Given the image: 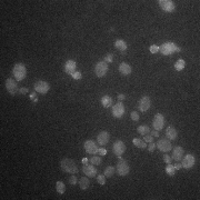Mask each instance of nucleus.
Segmentation results:
<instances>
[{
  "mask_svg": "<svg viewBox=\"0 0 200 200\" xmlns=\"http://www.w3.org/2000/svg\"><path fill=\"white\" fill-rule=\"evenodd\" d=\"M13 77L17 81H22L27 76V68L23 63H17L12 69Z\"/></svg>",
  "mask_w": 200,
  "mask_h": 200,
  "instance_id": "f03ea898",
  "label": "nucleus"
},
{
  "mask_svg": "<svg viewBox=\"0 0 200 200\" xmlns=\"http://www.w3.org/2000/svg\"><path fill=\"white\" fill-rule=\"evenodd\" d=\"M77 182H78V179L75 177V176H72V177L69 178V183H70V185H76Z\"/></svg>",
  "mask_w": 200,
  "mask_h": 200,
  "instance_id": "4c0bfd02",
  "label": "nucleus"
},
{
  "mask_svg": "<svg viewBox=\"0 0 200 200\" xmlns=\"http://www.w3.org/2000/svg\"><path fill=\"white\" fill-rule=\"evenodd\" d=\"M97 181H98V183L99 185H105L106 183V177H105V175H99L97 177Z\"/></svg>",
  "mask_w": 200,
  "mask_h": 200,
  "instance_id": "473e14b6",
  "label": "nucleus"
},
{
  "mask_svg": "<svg viewBox=\"0 0 200 200\" xmlns=\"http://www.w3.org/2000/svg\"><path fill=\"white\" fill-rule=\"evenodd\" d=\"M130 117H131V119H132L133 121H138V120H139V115H138L137 111H131Z\"/></svg>",
  "mask_w": 200,
  "mask_h": 200,
  "instance_id": "f704fd0d",
  "label": "nucleus"
},
{
  "mask_svg": "<svg viewBox=\"0 0 200 200\" xmlns=\"http://www.w3.org/2000/svg\"><path fill=\"white\" fill-rule=\"evenodd\" d=\"M165 170H166V172H167V175H169V176H175L176 171H177V170L175 169V167H173V165H171V163H167Z\"/></svg>",
  "mask_w": 200,
  "mask_h": 200,
  "instance_id": "c756f323",
  "label": "nucleus"
},
{
  "mask_svg": "<svg viewBox=\"0 0 200 200\" xmlns=\"http://www.w3.org/2000/svg\"><path fill=\"white\" fill-rule=\"evenodd\" d=\"M65 72L68 75H71L76 72V61L72 59H69L65 63Z\"/></svg>",
  "mask_w": 200,
  "mask_h": 200,
  "instance_id": "6ab92c4d",
  "label": "nucleus"
},
{
  "mask_svg": "<svg viewBox=\"0 0 200 200\" xmlns=\"http://www.w3.org/2000/svg\"><path fill=\"white\" fill-rule=\"evenodd\" d=\"M159 51V47L157 45H152L150 46V52L151 53H157Z\"/></svg>",
  "mask_w": 200,
  "mask_h": 200,
  "instance_id": "c9c22d12",
  "label": "nucleus"
},
{
  "mask_svg": "<svg viewBox=\"0 0 200 200\" xmlns=\"http://www.w3.org/2000/svg\"><path fill=\"white\" fill-rule=\"evenodd\" d=\"M98 152L100 153V156H105L106 153H107V150H106V149H103V148H101V149H99V150H98Z\"/></svg>",
  "mask_w": 200,
  "mask_h": 200,
  "instance_id": "79ce46f5",
  "label": "nucleus"
},
{
  "mask_svg": "<svg viewBox=\"0 0 200 200\" xmlns=\"http://www.w3.org/2000/svg\"><path fill=\"white\" fill-rule=\"evenodd\" d=\"M56 190H57V192L59 193V195L65 193V191H66L65 183H63L62 181H57V183H56Z\"/></svg>",
  "mask_w": 200,
  "mask_h": 200,
  "instance_id": "cd10ccee",
  "label": "nucleus"
},
{
  "mask_svg": "<svg viewBox=\"0 0 200 200\" xmlns=\"http://www.w3.org/2000/svg\"><path fill=\"white\" fill-rule=\"evenodd\" d=\"M89 161L92 163L93 166H98V165H101L102 159H101L100 157H98V156H92V157L89 159Z\"/></svg>",
  "mask_w": 200,
  "mask_h": 200,
  "instance_id": "7c9ffc66",
  "label": "nucleus"
},
{
  "mask_svg": "<svg viewBox=\"0 0 200 200\" xmlns=\"http://www.w3.org/2000/svg\"><path fill=\"white\" fill-rule=\"evenodd\" d=\"M183 157V148L177 146V147H172V155H171V159L175 161H180Z\"/></svg>",
  "mask_w": 200,
  "mask_h": 200,
  "instance_id": "a211bd4d",
  "label": "nucleus"
},
{
  "mask_svg": "<svg viewBox=\"0 0 200 200\" xmlns=\"http://www.w3.org/2000/svg\"><path fill=\"white\" fill-rule=\"evenodd\" d=\"M180 48H178L175 43L172 42H166L161 47H159V51L163 53V55H170V53L175 52V51H179Z\"/></svg>",
  "mask_w": 200,
  "mask_h": 200,
  "instance_id": "1a4fd4ad",
  "label": "nucleus"
},
{
  "mask_svg": "<svg viewBox=\"0 0 200 200\" xmlns=\"http://www.w3.org/2000/svg\"><path fill=\"white\" fill-rule=\"evenodd\" d=\"M60 167H61V170L63 172H68V173H75L78 172V166L76 165V162L72 159L70 158H63L61 161H60Z\"/></svg>",
  "mask_w": 200,
  "mask_h": 200,
  "instance_id": "f257e3e1",
  "label": "nucleus"
},
{
  "mask_svg": "<svg viewBox=\"0 0 200 200\" xmlns=\"http://www.w3.org/2000/svg\"><path fill=\"white\" fill-rule=\"evenodd\" d=\"M137 132L140 133L141 136H146L150 132V128L147 125H141L137 128Z\"/></svg>",
  "mask_w": 200,
  "mask_h": 200,
  "instance_id": "393cba45",
  "label": "nucleus"
},
{
  "mask_svg": "<svg viewBox=\"0 0 200 200\" xmlns=\"http://www.w3.org/2000/svg\"><path fill=\"white\" fill-rule=\"evenodd\" d=\"M28 91H29V90H28L27 88H20V89H19V92L22 93V95H26Z\"/></svg>",
  "mask_w": 200,
  "mask_h": 200,
  "instance_id": "a19ab883",
  "label": "nucleus"
},
{
  "mask_svg": "<svg viewBox=\"0 0 200 200\" xmlns=\"http://www.w3.org/2000/svg\"><path fill=\"white\" fill-rule=\"evenodd\" d=\"M100 102H101V105H102L105 108H110V107H112L113 101H112V98L110 97V96L106 95V96H103V97H101Z\"/></svg>",
  "mask_w": 200,
  "mask_h": 200,
  "instance_id": "4be33fe9",
  "label": "nucleus"
},
{
  "mask_svg": "<svg viewBox=\"0 0 200 200\" xmlns=\"http://www.w3.org/2000/svg\"><path fill=\"white\" fill-rule=\"evenodd\" d=\"M166 136L169 140H176L178 137V131L173 126H169L166 129Z\"/></svg>",
  "mask_w": 200,
  "mask_h": 200,
  "instance_id": "aec40b11",
  "label": "nucleus"
},
{
  "mask_svg": "<svg viewBox=\"0 0 200 200\" xmlns=\"http://www.w3.org/2000/svg\"><path fill=\"white\" fill-rule=\"evenodd\" d=\"M35 96H36V92H33V93H31V95H30V97L33 98V97H35Z\"/></svg>",
  "mask_w": 200,
  "mask_h": 200,
  "instance_id": "49530a36",
  "label": "nucleus"
},
{
  "mask_svg": "<svg viewBox=\"0 0 200 200\" xmlns=\"http://www.w3.org/2000/svg\"><path fill=\"white\" fill-rule=\"evenodd\" d=\"M82 171H83V173L87 176V177L93 178V177H96V176H97L98 170L96 169V167L92 165V163H90V165H87V163H86V165L82 167Z\"/></svg>",
  "mask_w": 200,
  "mask_h": 200,
  "instance_id": "f3484780",
  "label": "nucleus"
},
{
  "mask_svg": "<svg viewBox=\"0 0 200 200\" xmlns=\"http://www.w3.org/2000/svg\"><path fill=\"white\" fill-rule=\"evenodd\" d=\"M173 167H175L176 170H180L181 168H182V166H181V163L180 162H178V163H176V165H173Z\"/></svg>",
  "mask_w": 200,
  "mask_h": 200,
  "instance_id": "a18cd8bd",
  "label": "nucleus"
},
{
  "mask_svg": "<svg viewBox=\"0 0 200 200\" xmlns=\"http://www.w3.org/2000/svg\"><path fill=\"white\" fill-rule=\"evenodd\" d=\"M112 151L117 157H121V155L125 153L126 151V145L123 143V141H121V140L115 141L112 146Z\"/></svg>",
  "mask_w": 200,
  "mask_h": 200,
  "instance_id": "f8f14e48",
  "label": "nucleus"
},
{
  "mask_svg": "<svg viewBox=\"0 0 200 200\" xmlns=\"http://www.w3.org/2000/svg\"><path fill=\"white\" fill-rule=\"evenodd\" d=\"M150 106H151V100H150V98L147 97V96L142 97L138 101V109H139L140 111H142V112L148 111Z\"/></svg>",
  "mask_w": 200,
  "mask_h": 200,
  "instance_id": "ddd939ff",
  "label": "nucleus"
},
{
  "mask_svg": "<svg viewBox=\"0 0 200 200\" xmlns=\"http://www.w3.org/2000/svg\"><path fill=\"white\" fill-rule=\"evenodd\" d=\"M109 140H110V135H109V132H108V131L102 130V131H100V132L98 133V136H97L98 145L106 146L108 142H109Z\"/></svg>",
  "mask_w": 200,
  "mask_h": 200,
  "instance_id": "dca6fc26",
  "label": "nucleus"
},
{
  "mask_svg": "<svg viewBox=\"0 0 200 200\" xmlns=\"http://www.w3.org/2000/svg\"><path fill=\"white\" fill-rule=\"evenodd\" d=\"M125 99H126V95H123V93H119V95H118V100L122 101V100Z\"/></svg>",
  "mask_w": 200,
  "mask_h": 200,
  "instance_id": "37998d69",
  "label": "nucleus"
},
{
  "mask_svg": "<svg viewBox=\"0 0 200 200\" xmlns=\"http://www.w3.org/2000/svg\"><path fill=\"white\" fill-rule=\"evenodd\" d=\"M116 171L118 172V175L121 176V177H125L129 173L130 168L129 165L126 160H123L121 157H119V161L117 162V167H116Z\"/></svg>",
  "mask_w": 200,
  "mask_h": 200,
  "instance_id": "7ed1b4c3",
  "label": "nucleus"
},
{
  "mask_svg": "<svg viewBox=\"0 0 200 200\" xmlns=\"http://www.w3.org/2000/svg\"><path fill=\"white\" fill-rule=\"evenodd\" d=\"M72 77H73V79L79 80V79H81V73H80L79 71H76L75 73H72Z\"/></svg>",
  "mask_w": 200,
  "mask_h": 200,
  "instance_id": "58836bf2",
  "label": "nucleus"
},
{
  "mask_svg": "<svg viewBox=\"0 0 200 200\" xmlns=\"http://www.w3.org/2000/svg\"><path fill=\"white\" fill-rule=\"evenodd\" d=\"M115 47L117 48L118 50H120V51H125V50H127L128 46H127V42H126L125 40L118 39L115 41Z\"/></svg>",
  "mask_w": 200,
  "mask_h": 200,
  "instance_id": "b1692460",
  "label": "nucleus"
},
{
  "mask_svg": "<svg viewBox=\"0 0 200 200\" xmlns=\"http://www.w3.org/2000/svg\"><path fill=\"white\" fill-rule=\"evenodd\" d=\"M125 111H126V107L122 103V101L117 102L111 108V113H112V116L115 118H118V119H120V118L125 115Z\"/></svg>",
  "mask_w": 200,
  "mask_h": 200,
  "instance_id": "39448f33",
  "label": "nucleus"
},
{
  "mask_svg": "<svg viewBox=\"0 0 200 200\" xmlns=\"http://www.w3.org/2000/svg\"><path fill=\"white\" fill-rule=\"evenodd\" d=\"M163 161H165L166 163H171V157H170L169 155H167V153H165V155H163Z\"/></svg>",
  "mask_w": 200,
  "mask_h": 200,
  "instance_id": "e433bc0d",
  "label": "nucleus"
},
{
  "mask_svg": "<svg viewBox=\"0 0 200 200\" xmlns=\"http://www.w3.org/2000/svg\"><path fill=\"white\" fill-rule=\"evenodd\" d=\"M103 61H105V62H107V63L112 62V61H113V55H112V53H108V55H106Z\"/></svg>",
  "mask_w": 200,
  "mask_h": 200,
  "instance_id": "2f4dec72",
  "label": "nucleus"
},
{
  "mask_svg": "<svg viewBox=\"0 0 200 200\" xmlns=\"http://www.w3.org/2000/svg\"><path fill=\"white\" fill-rule=\"evenodd\" d=\"M156 147L162 151V152H169L172 150V145H171V141H170L168 138H162V139H159L158 142L156 143Z\"/></svg>",
  "mask_w": 200,
  "mask_h": 200,
  "instance_id": "20e7f679",
  "label": "nucleus"
},
{
  "mask_svg": "<svg viewBox=\"0 0 200 200\" xmlns=\"http://www.w3.org/2000/svg\"><path fill=\"white\" fill-rule=\"evenodd\" d=\"M151 136H152V137H159V132H158L157 130H152V131H151Z\"/></svg>",
  "mask_w": 200,
  "mask_h": 200,
  "instance_id": "c03bdc74",
  "label": "nucleus"
},
{
  "mask_svg": "<svg viewBox=\"0 0 200 200\" xmlns=\"http://www.w3.org/2000/svg\"><path fill=\"white\" fill-rule=\"evenodd\" d=\"M35 91L38 93H41V95H46V93L49 91L50 86L47 81H43V80H38L35 82Z\"/></svg>",
  "mask_w": 200,
  "mask_h": 200,
  "instance_id": "0eeeda50",
  "label": "nucleus"
},
{
  "mask_svg": "<svg viewBox=\"0 0 200 200\" xmlns=\"http://www.w3.org/2000/svg\"><path fill=\"white\" fill-rule=\"evenodd\" d=\"M156 149V143H153V142H150L149 143V146H148V150H149L150 152H152L153 150Z\"/></svg>",
  "mask_w": 200,
  "mask_h": 200,
  "instance_id": "ea45409f",
  "label": "nucleus"
},
{
  "mask_svg": "<svg viewBox=\"0 0 200 200\" xmlns=\"http://www.w3.org/2000/svg\"><path fill=\"white\" fill-rule=\"evenodd\" d=\"M83 148H85L86 152H87L88 155H96V153H98V150H99L97 143H96L93 140H90V139L85 141Z\"/></svg>",
  "mask_w": 200,
  "mask_h": 200,
  "instance_id": "6e6552de",
  "label": "nucleus"
},
{
  "mask_svg": "<svg viewBox=\"0 0 200 200\" xmlns=\"http://www.w3.org/2000/svg\"><path fill=\"white\" fill-rule=\"evenodd\" d=\"M186 66V61L183 59H179L176 61L175 63V69L177 70V71H181V70H183V68H185Z\"/></svg>",
  "mask_w": 200,
  "mask_h": 200,
  "instance_id": "c85d7f7f",
  "label": "nucleus"
},
{
  "mask_svg": "<svg viewBox=\"0 0 200 200\" xmlns=\"http://www.w3.org/2000/svg\"><path fill=\"white\" fill-rule=\"evenodd\" d=\"M78 182H79V187L81 190H87L90 186V180L87 177H82L81 179L78 180Z\"/></svg>",
  "mask_w": 200,
  "mask_h": 200,
  "instance_id": "5701e85b",
  "label": "nucleus"
},
{
  "mask_svg": "<svg viewBox=\"0 0 200 200\" xmlns=\"http://www.w3.org/2000/svg\"><path fill=\"white\" fill-rule=\"evenodd\" d=\"M132 142L136 147L140 148V149H145V148L147 147V145H146L145 141H143L142 139H139V138H135V139L132 140Z\"/></svg>",
  "mask_w": 200,
  "mask_h": 200,
  "instance_id": "bb28decb",
  "label": "nucleus"
},
{
  "mask_svg": "<svg viewBox=\"0 0 200 200\" xmlns=\"http://www.w3.org/2000/svg\"><path fill=\"white\" fill-rule=\"evenodd\" d=\"M131 67L127 62H121L119 65V72L122 76H129L131 73Z\"/></svg>",
  "mask_w": 200,
  "mask_h": 200,
  "instance_id": "412c9836",
  "label": "nucleus"
},
{
  "mask_svg": "<svg viewBox=\"0 0 200 200\" xmlns=\"http://www.w3.org/2000/svg\"><path fill=\"white\" fill-rule=\"evenodd\" d=\"M143 141L145 142H148V143H150V142H153V137L151 135H146V136H143Z\"/></svg>",
  "mask_w": 200,
  "mask_h": 200,
  "instance_id": "72a5a7b5",
  "label": "nucleus"
},
{
  "mask_svg": "<svg viewBox=\"0 0 200 200\" xmlns=\"http://www.w3.org/2000/svg\"><path fill=\"white\" fill-rule=\"evenodd\" d=\"M6 89H7L8 92L11 93V95H16L17 91H19L16 80L11 79V78H8V79L6 80Z\"/></svg>",
  "mask_w": 200,
  "mask_h": 200,
  "instance_id": "2eb2a0df",
  "label": "nucleus"
},
{
  "mask_svg": "<svg viewBox=\"0 0 200 200\" xmlns=\"http://www.w3.org/2000/svg\"><path fill=\"white\" fill-rule=\"evenodd\" d=\"M115 172H116V168L112 167V166H108V167L105 169L103 175H105L106 178H111L113 175H115Z\"/></svg>",
  "mask_w": 200,
  "mask_h": 200,
  "instance_id": "a878e982",
  "label": "nucleus"
},
{
  "mask_svg": "<svg viewBox=\"0 0 200 200\" xmlns=\"http://www.w3.org/2000/svg\"><path fill=\"white\" fill-rule=\"evenodd\" d=\"M108 63L105 61H99L96 63L95 66V73L98 78H102L106 76V73L108 72Z\"/></svg>",
  "mask_w": 200,
  "mask_h": 200,
  "instance_id": "423d86ee",
  "label": "nucleus"
},
{
  "mask_svg": "<svg viewBox=\"0 0 200 200\" xmlns=\"http://www.w3.org/2000/svg\"><path fill=\"white\" fill-rule=\"evenodd\" d=\"M158 3H159L160 8L166 12H173V10H175V3L171 0H159Z\"/></svg>",
  "mask_w": 200,
  "mask_h": 200,
  "instance_id": "4468645a",
  "label": "nucleus"
},
{
  "mask_svg": "<svg viewBox=\"0 0 200 200\" xmlns=\"http://www.w3.org/2000/svg\"><path fill=\"white\" fill-rule=\"evenodd\" d=\"M152 126L153 129L157 130V131L161 130L163 128V126H165V117L161 113H156L152 120Z\"/></svg>",
  "mask_w": 200,
  "mask_h": 200,
  "instance_id": "9d476101",
  "label": "nucleus"
},
{
  "mask_svg": "<svg viewBox=\"0 0 200 200\" xmlns=\"http://www.w3.org/2000/svg\"><path fill=\"white\" fill-rule=\"evenodd\" d=\"M195 162H196L195 156L191 155V153H188V155H186L185 157H182V159H181V166H182V168H185V169L192 168Z\"/></svg>",
  "mask_w": 200,
  "mask_h": 200,
  "instance_id": "9b49d317",
  "label": "nucleus"
}]
</instances>
